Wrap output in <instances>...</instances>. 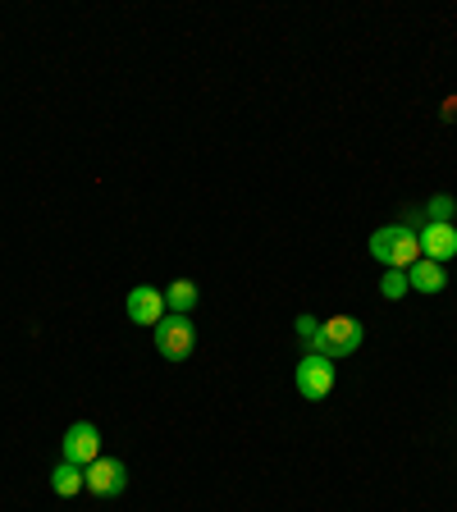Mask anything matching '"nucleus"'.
<instances>
[{"mask_svg":"<svg viewBox=\"0 0 457 512\" xmlns=\"http://www.w3.org/2000/svg\"><path fill=\"white\" fill-rule=\"evenodd\" d=\"M64 462H74V467H92L101 458V430L92 421H74V426L64 430Z\"/></svg>","mask_w":457,"mask_h":512,"instance_id":"5","label":"nucleus"},{"mask_svg":"<svg viewBox=\"0 0 457 512\" xmlns=\"http://www.w3.org/2000/svg\"><path fill=\"white\" fill-rule=\"evenodd\" d=\"M293 380H298V394L302 398H330V389H334V362H330V357H316V352H311V357H302V362H298V375H293Z\"/></svg>","mask_w":457,"mask_h":512,"instance_id":"6","label":"nucleus"},{"mask_svg":"<svg viewBox=\"0 0 457 512\" xmlns=\"http://www.w3.org/2000/svg\"><path fill=\"white\" fill-rule=\"evenodd\" d=\"M407 288H412V284H407V270H384V284H380V293H384V298H389V302H398V298H403V293H407Z\"/></svg>","mask_w":457,"mask_h":512,"instance_id":"12","label":"nucleus"},{"mask_svg":"<svg viewBox=\"0 0 457 512\" xmlns=\"http://www.w3.org/2000/svg\"><path fill=\"white\" fill-rule=\"evenodd\" d=\"M407 284L416 288V293H444V284H448V275H444V266L439 261H416L412 270H407Z\"/></svg>","mask_w":457,"mask_h":512,"instance_id":"9","label":"nucleus"},{"mask_svg":"<svg viewBox=\"0 0 457 512\" xmlns=\"http://www.w3.org/2000/svg\"><path fill=\"white\" fill-rule=\"evenodd\" d=\"M416 238H421V256H426V261H439V266H444V261H453V256H457V229H453V224H435V220H430Z\"/></svg>","mask_w":457,"mask_h":512,"instance_id":"8","label":"nucleus"},{"mask_svg":"<svg viewBox=\"0 0 457 512\" xmlns=\"http://www.w3.org/2000/svg\"><path fill=\"white\" fill-rule=\"evenodd\" d=\"M192 348H197V330H192L188 316H165L156 325V352L165 357V362H188Z\"/></svg>","mask_w":457,"mask_h":512,"instance_id":"3","label":"nucleus"},{"mask_svg":"<svg viewBox=\"0 0 457 512\" xmlns=\"http://www.w3.org/2000/svg\"><path fill=\"white\" fill-rule=\"evenodd\" d=\"M165 307H170L174 316H188V311L197 307V284H192V279H174V284L165 288Z\"/></svg>","mask_w":457,"mask_h":512,"instance_id":"10","label":"nucleus"},{"mask_svg":"<svg viewBox=\"0 0 457 512\" xmlns=\"http://www.w3.org/2000/svg\"><path fill=\"white\" fill-rule=\"evenodd\" d=\"M298 339L307 343L311 352L320 348V320H316V316H298Z\"/></svg>","mask_w":457,"mask_h":512,"instance_id":"13","label":"nucleus"},{"mask_svg":"<svg viewBox=\"0 0 457 512\" xmlns=\"http://www.w3.org/2000/svg\"><path fill=\"white\" fill-rule=\"evenodd\" d=\"M362 348V320L357 316H334V320H320V348L316 357H348V352Z\"/></svg>","mask_w":457,"mask_h":512,"instance_id":"2","label":"nucleus"},{"mask_svg":"<svg viewBox=\"0 0 457 512\" xmlns=\"http://www.w3.org/2000/svg\"><path fill=\"white\" fill-rule=\"evenodd\" d=\"M165 316H170V307H165V293H160V288L138 284L133 293H128V320H133V325H147V330H156Z\"/></svg>","mask_w":457,"mask_h":512,"instance_id":"7","label":"nucleus"},{"mask_svg":"<svg viewBox=\"0 0 457 512\" xmlns=\"http://www.w3.org/2000/svg\"><path fill=\"white\" fill-rule=\"evenodd\" d=\"M51 490L60 494V499H74V494L83 490V467H74V462H60V467L51 471Z\"/></svg>","mask_w":457,"mask_h":512,"instance_id":"11","label":"nucleus"},{"mask_svg":"<svg viewBox=\"0 0 457 512\" xmlns=\"http://www.w3.org/2000/svg\"><path fill=\"white\" fill-rule=\"evenodd\" d=\"M453 211H457L453 197H435V202H430V220L435 224H453Z\"/></svg>","mask_w":457,"mask_h":512,"instance_id":"14","label":"nucleus"},{"mask_svg":"<svg viewBox=\"0 0 457 512\" xmlns=\"http://www.w3.org/2000/svg\"><path fill=\"white\" fill-rule=\"evenodd\" d=\"M371 256L384 270H412L421 261V238L407 224H384L371 234Z\"/></svg>","mask_w":457,"mask_h":512,"instance_id":"1","label":"nucleus"},{"mask_svg":"<svg viewBox=\"0 0 457 512\" xmlns=\"http://www.w3.org/2000/svg\"><path fill=\"white\" fill-rule=\"evenodd\" d=\"M128 485V471L119 458H96L92 467H83V490L96 494V499H115V494H124Z\"/></svg>","mask_w":457,"mask_h":512,"instance_id":"4","label":"nucleus"}]
</instances>
